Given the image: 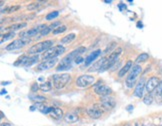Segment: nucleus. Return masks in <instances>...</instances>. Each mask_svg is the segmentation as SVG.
<instances>
[{"mask_svg": "<svg viewBox=\"0 0 162 126\" xmlns=\"http://www.w3.org/2000/svg\"><path fill=\"white\" fill-rule=\"evenodd\" d=\"M160 79L157 77V76H152L150 77L146 82V85H145V89L148 93H151L152 91H154L157 88L158 84L160 83Z\"/></svg>", "mask_w": 162, "mask_h": 126, "instance_id": "obj_8", "label": "nucleus"}, {"mask_svg": "<svg viewBox=\"0 0 162 126\" xmlns=\"http://www.w3.org/2000/svg\"><path fill=\"white\" fill-rule=\"evenodd\" d=\"M155 90H156L157 95H161V93H162V81H160V83L158 84V86H157V88L155 89Z\"/></svg>", "mask_w": 162, "mask_h": 126, "instance_id": "obj_37", "label": "nucleus"}, {"mask_svg": "<svg viewBox=\"0 0 162 126\" xmlns=\"http://www.w3.org/2000/svg\"><path fill=\"white\" fill-rule=\"evenodd\" d=\"M151 126H155V125H153V124H152V125Z\"/></svg>", "mask_w": 162, "mask_h": 126, "instance_id": "obj_50", "label": "nucleus"}, {"mask_svg": "<svg viewBox=\"0 0 162 126\" xmlns=\"http://www.w3.org/2000/svg\"><path fill=\"white\" fill-rule=\"evenodd\" d=\"M160 96H161V97H162V93H161V95H160Z\"/></svg>", "mask_w": 162, "mask_h": 126, "instance_id": "obj_51", "label": "nucleus"}, {"mask_svg": "<svg viewBox=\"0 0 162 126\" xmlns=\"http://www.w3.org/2000/svg\"><path fill=\"white\" fill-rule=\"evenodd\" d=\"M83 61H85V59L83 58V57H81V56H79V57H77L75 59V62L77 63V64H79V63H81V62H83Z\"/></svg>", "mask_w": 162, "mask_h": 126, "instance_id": "obj_39", "label": "nucleus"}, {"mask_svg": "<svg viewBox=\"0 0 162 126\" xmlns=\"http://www.w3.org/2000/svg\"><path fill=\"white\" fill-rule=\"evenodd\" d=\"M105 2H106V3H111L112 1L111 0H105Z\"/></svg>", "mask_w": 162, "mask_h": 126, "instance_id": "obj_46", "label": "nucleus"}, {"mask_svg": "<svg viewBox=\"0 0 162 126\" xmlns=\"http://www.w3.org/2000/svg\"><path fill=\"white\" fill-rule=\"evenodd\" d=\"M105 61H106V58H102V59H100L98 62L94 63L93 66H92V69H90V71H100V69L102 68V66L104 65Z\"/></svg>", "mask_w": 162, "mask_h": 126, "instance_id": "obj_19", "label": "nucleus"}, {"mask_svg": "<svg viewBox=\"0 0 162 126\" xmlns=\"http://www.w3.org/2000/svg\"><path fill=\"white\" fill-rule=\"evenodd\" d=\"M43 28H45V25H39L37 26V27H34V28L26 31V32L20 33V37H22V38H28L29 39V37H31V36H35L37 33H40Z\"/></svg>", "mask_w": 162, "mask_h": 126, "instance_id": "obj_11", "label": "nucleus"}, {"mask_svg": "<svg viewBox=\"0 0 162 126\" xmlns=\"http://www.w3.org/2000/svg\"><path fill=\"white\" fill-rule=\"evenodd\" d=\"M40 89L42 91H50L52 89V83L49 82V81H47V82H44V83H42L40 84Z\"/></svg>", "mask_w": 162, "mask_h": 126, "instance_id": "obj_26", "label": "nucleus"}, {"mask_svg": "<svg viewBox=\"0 0 162 126\" xmlns=\"http://www.w3.org/2000/svg\"><path fill=\"white\" fill-rule=\"evenodd\" d=\"M64 120L67 123H75L78 121V115H76L74 113H67L64 116Z\"/></svg>", "mask_w": 162, "mask_h": 126, "instance_id": "obj_18", "label": "nucleus"}, {"mask_svg": "<svg viewBox=\"0 0 162 126\" xmlns=\"http://www.w3.org/2000/svg\"><path fill=\"white\" fill-rule=\"evenodd\" d=\"M29 59V57H27V56H21L20 58L18 59V60L16 61V62H14V65L15 66H20V65H24L25 66L26 62H27V60Z\"/></svg>", "mask_w": 162, "mask_h": 126, "instance_id": "obj_23", "label": "nucleus"}, {"mask_svg": "<svg viewBox=\"0 0 162 126\" xmlns=\"http://www.w3.org/2000/svg\"><path fill=\"white\" fill-rule=\"evenodd\" d=\"M57 62H58V59H57V58L47 59V60H44L43 62H41L37 68H38V70H40V71L48 70V69H50L52 67H54Z\"/></svg>", "mask_w": 162, "mask_h": 126, "instance_id": "obj_9", "label": "nucleus"}, {"mask_svg": "<svg viewBox=\"0 0 162 126\" xmlns=\"http://www.w3.org/2000/svg\"><path fill=\"white\" fill-rule=\"evenodd\" d=\"M87 113H88V115L90 116L91 118H93V119H98V118L101 117V115H102L101 109L97 108V105L88 108V109H87Z\"/></svg>", "mask_w": 162, "mask_h": 126, "instance_id": "obj_14", "label": "nucleus"}, {"mask_svg": "<svg viewBox=\"0 0 162 126\" xmlns=\"http://www.w3.org/2000/svg\"><path fill=\"white\" fill-rule=\"evenodd\" d=\"M50 115L55 118V119H61L63 117V112L60 108H57V107H51V111H50Z\"/></svg>", "mask_w": 162, "mask_h": 126, "instance_id": "obj_17", "label": "nucleus"}, {"mask_svg": "<svg viewBox=\"0 0 162 126\" xmlns=\"http://www.w3.org/2000/svg\"><path fill=\"white\" fill-rule=\"evenodd\" d=\"M53 44L54 43H53L52 40L42 41V42H39V43H37V44L33 45L32 47H30L29 50H28V53L34 55V54H38V53H41V52H44V51L49 50Z\"/></svg>", "mask_w": 162, "mask_h": 126, "instance_id": "obj_1", "label": "nucleus"}, {"mask_svg": "<svg viewBox=\"0 0 162 126\" xmlns=\"http://www.w3.org/2000/svg\"><path fill=\"white\" fill-rule=\"evenodd\" d=\"M1 126H11V124L6 122V123H1Z\"/></svg>", "mask_w": 162, "mask_h": 126, "instance_id": "obj_43", "label": "nucleus"}, {"mask_svg": "<svg viewBox=\"0 0 162 126\" xmlns=\"http://www.w3.org/2000/svg\"><path fill=\"white\" fill-rule=\"evenodd\" d=\"M142 126H146V125H142Z\"/></svg>", "mask_w": 162, "mask_h": 126, "instance_id": "obj_52", "label": "nucleus"}, {"mask_svg": "<svg viewBox=\"0 0 162 126\" xmlns=\"http://www.w3.org/2000/svg\"><path fill=\"white\" fill-rule=\"evenodd\" d=\"M65 52V48L62 45H57V46H53L51 47L49 50H47L43 54V59L44 60H47V59H53V58H56L59 55L63 54Z\"/></svg>", "mask_w": 162, "mask_h": 126, "instance_id": "obj_5", "label": "nucleus"}, {"mask_svg": "<svg viewBox=\"0 0 162 126\" xmlns=\"http://www.w3.org/2000/svg\"><path fill=\"white\" fill-rule=\"evenodd\" d=\"M111 88H109L106 85H99L95 87V93L98 95L102 96V97H105V96H109L111 94Z\"/></svg>", "mask_w": 162, "mask_h": 126, "instance_id": "obj_13", "label": "nucleus"}, {"mask_svg": "<svg viewBox=\"0 0 162 126\" xmlns=\"http://www.w3.org/2000/svg\"><path fill=\"white\" fill-rule=\"evenodd\" d=\"M74 39H75V34L74 33H70V34H68L67 36H64L61 39V43L62 44H68V43L72 42Z\"/></svg>", "mask_w": 162, "mask_h": 126, "instance_id": "obj_21", "label": "nucleus"}, {"mask_svg": "<svg viewBox=\"0 0 162 126\" xmlns=\"http://www.w3.org/2000/svg\"><path fill=\"white\" fill-rule=\"evenodd\" d=\"M58 15H59V11L50 12L49 14H47V16H46V20H48V21L53 20V19H55L56 17H58Z\"/></svg>", "mask_w": 162, "mask_h": 126, "instance_id": "obj_29", "label": "nucleus"}, {"mask_svg": "<svg viewBox=\"0 0 162 126\" xmlns=\"http://www.w3.org/2000/svg\"><path fill=\"white\" fill-rule=\"evenodd\" d=\"M145 85H146V82L144 80V78H141L139 82L137 83L136 87H135V90H134V95L138 97V98H141L143 97V92L145 89Z\"/></svg>", "mask_w": 162, "mask_h": 126, "instance_id": "obj_12", "label": "nucleus"}, {"mask_svg": "<svg viewBox=\"0 0 162 126\" xmlns=\"http://www.w3.org/2000/svg\"><path fill=\"white\" fill-rule=\"evenodd\" d=\"M61 26V22L60 21H57V22H54V23H52L50 26H49V28H50L51 30H55V29H57L58 27H60Z\"/></svg>", "mask_w": 162, "mask_h": 126, "instance_id": "obj_34", "label": "nucleus"}, {"mask_svg": "<svg viewBox=\"0 0 162 126\" xmlns=\"http://www.w3.org/2000/svg\"><path fill=\"white\" fill-rule=\"evenodd\" d=\"M14 37V32H8V33H6V34H2L1 35V40L0 42L1 43H4L5 41L9 40L11 38H13Z\"/></svg>", "mask_w": 162, "mask_h": 126, "instance_id": "obj_24", "label": "nucleus"}, {"mask_svg": "<svg viewBox=\"0 0 162 126\" xmlns=\"http://www.w3.org/2000/svg\"><path fill=\"white\" fill-rule=\"evenodd\" d=\"M41 6L40 2H34V3H31L29 5L27 6V9L28 10H35L37 8H39Z\"/></svg>", "mask_w": 162, "mask_h": 126, "instance_id": "obj_31", "label": "nucleus"}, {"mask_svg": "<svg viewBox=\"0 0 162 126\" xmlns=\"http://www.w3.org/2000/svg\"><path fill=\"white\" fill-rule=\"evenodd\" d=\"M1 117H2V118H3V117H4V113H3V112H2V111H1Z\"/></svg>", "mask_w": 162, "mask_h": 126, "instance_id": "obj_47", "label": "nucleus"}, {"mask_svg": "<svg viewBox=\"0 0 162 126\" xmlns=\"http://www.w3.org/2000/svg\"><path fill=\"white\" fill-rule=\"evenodd\" d=\"M101 54V50H96V51H93L91 54H89V55L86 57V59H85V66H89L91 64L93 61L96 59L97 57H99Z\"/></svg>", "mask_w": 162, "mask_h": 126, "instance_id": "obj_15", "label": "nucleus"}, {"mask_svg": "<svg viewBox=\"0 0 162 126\" xmlns=\"http://www.w3.org/2000/svg\"><path fill=\"white\" fill-rule=\"evenodd\" d=\"M148 59H149V54H147V53H141L136 58L135 62H136V64H138V63H141V62H145Z\"/></svg>", "mask_w": 162, "mask_h": 126, "instance_id": "obj_22", "label": "nucleus"}, {"mask_svg": "<svg viewBox=\"0 0 162 126\" xmlns=\"http://www.w3.org/2000/svg\"><path fill=\"white\" fill-rule=\"evenodd\" d=\"M118 7H119V9H120V10H122V9H124V8L126 9V5H125V4H123V3H120V4L118 5Z\"/></svg>", "mask_w": 162, "mask_h": 126, "instance_id": "obj_40", "label": "nucleus"}, {"mask_svg": "<svg viewBox=\"0 0 162 126\" xmlns=\"http://www.w3.org/2000/svg\"><path fill=\"white\" fill-rule=\"evenodd\" d=\"M116 47V42H111L109 45H107L106 49L104 50V53H109V52H111L113 50V48H115Z\"/></svg>", "mask_w": 162, "mask_h": 126, "instance_id": "obj_32", "label": "nucleus"}, {"mask_svg": "<svg viewBox=\"0 0 162 126\" xmlns=\"http://www.w3.org/2000/svg\"><path fill=\"white\" fill-rule=\"evenodd\" d=\"M27 26V23L26 22H20V23H17V24H13V25L9 26L8 28H6L7 30H11V32L13 30H19V29H22Z\"/></svg>", "mask_w": 162, "mask_h": 126, "instance_id": "obj_20", "label": "nucleus"}, {"mask_svg": "<svg viewBox=\"0 0 162 126\" xmlns=\"http://www.w3.org/2000/svg\"><path fill=\"white\" fill-rule=\"evenodd\" d=\"M95 81V78L91 75H81L76 80V85L78 87H87Z\"/></svg>", "mask_w": 162, "mask_h": 126, "instance_id": "obj_6", "label": "nucleus"}, {"mask_svg": "<svg viewBox=\"0 0 162 126\" xmlns=\"http://www.w3.org/2000/svg\"><path fill=\"white\" fill-rule=\"evenodd\" d=\"M134 126H139V123H137V122L136 123H134Z\"/></svg>", "mask_w": 162, "mask_h": 126, "instance_id": "obj_49", "label": "nucleus"}, {"mask_svg": "<svg viewBox=\"0 0 162 126\" xmlns=\"http://www.w3.org/2000/svg\"><path fill=\"white\" fill-rule=\"evenodd\" d=\"M1 84H2V85H8V84H10V82H9V81H6V82H4V81H3Z\"/></svg>", "mask_w": 162, "mask_h": 126, "instance_id": "obj_44", "label": "nucleus"}, {"mask_svg": "<svg viewBox=\"0 0 162 126\" xmlns=\"http://www.w3.org/2000/svg\"><path fill=\"white\" fill-rule=\"evenodd\" d=\"M143 102L146 105H151L152 102H153V97H152V95L150 93H148L147 95H145L143 97Z\"/></svg>", "mask_w": 162, "mask_h": 126, "instance_id": "obj_27", "label": "nucleus"}, {"mask_svg": "<svg viewBox=\"0 0 162 126\" xmlns=\"http://www.w3.org/2000/svg\"><path fill=\"white\" fill-rule=\"evenodd\" d=\"M122 52V48H117V50L113 51L111 54L109 55V57L106 59V61H105V63H104V65L102 66V68L100 69V71L99 72H103V71L107 70V69H109L111 66H113L115 63H116V61L118 60V57H119V55L121 54Z\"/></svg>", "mask_w": 162, "mask_h": 126, "instance_id": "obj_4", "label": "nucleus"}, {"mask_svg": "<svg viewBox=\"0 0 162 126\" xmlns=\"http://www.w3.org/2000/svg\"><path fill=\"white\" fill-rule=\"evenodd\" d=\"M6 93H7V91H6L5 89H2V90H1V95H4Z\"/></svg>", "mask_w": 162, "mask_h": 126, "instance_id": "obj_45", "label": "nucleus"}, {"mask_svg": "<svg viewBox=\"0 0 162 126\" xmlns=\"http://www.w3.org/2000/svg\"><path fill=\"white\" fill-rule=\"evenodd\" d=\"M137 27H138V28H142V27H143V24L141 23V21H138V22H137Z\"/></svg>", "mask_w": 162, "mask_h": 126, "instance_id": "obj_41", "label": "nucleus"}, {"mask_svg": "<svg viewBox=\"0 0 162 126\" xmlns=\"http://www.w3.org/2000/svg\"><path fill=\"white\" fill-rule=\"evenodd\" d=\"M66 29H67V27L65 25H61L60 27H58L57 29L55 30H53V34L56 35V34H60V33H63V32H65Z\"/></svg>", "mask_w": 162, "mask_h": 126, "instance_id": "obj_30", "label": "nucleus"}, {"mask_svg": "<svg viewBox=\"0 0 162 126\" xmlns=\"http://www.w3.org/2000/svg\"><path fill=\"white\" fill-rule=\"evenodd\" d=\"M133 108H134V107H133V105H128V106H127L126 109H127V111H131Z\"/></svg>", "mask_w": 162, "mask_h": 126, "instance_id": "obj_42", "label": "nucleus"}, {"mask_svg": "<svg viewBox=\"0 0 162 126\" xmlns=\"http://www.w3.org/2000/svg\"><path fill=\"white\" fill-rule=\"evenodd\" d=\"M37 61H38V56L37 55H34V56H32V57H30L28 60H27V62H26V64L25 66H31V65H33V64H35V63H37Z\"/></svg>", "mask_w": 162, "mask_h": 126, "instance_id": "obj_28", "label": "nucleus"}, {"mask_svg": "<svg viewBox=\"0 0 162 126\" xmlns=\"http://www.w3.org/2000/svg\"><path fill=\"white\" fill-rule=\"evenodd\" d=\"M20 9V6L17 5V6H11L8 8V11H7V13H13V12H15V11L19 10Z\"/></svg>", "mask_w": 162, "mask_h": 126, "instance_id": "obj_35", "label": "nucleus"}, {"mask_svg": "<svg viewBox=\"0 0 162 126\" xmlns=\"http://www.w3.org/2000/svg\"><path fill=\"white\" fill-rule=\"evenodd\" d=\"M141 72H142L141 66L138 65V64L133 65V67L131 68V71H130V73H129V75L127 76V78H126L127 87H129V88L133 87V85H134L135 82H136V79L138 78V76L141 74Z\"/></svg>", "mask_w": 162, "mask_h": 126, "instance_id": "obj_3", "label": "nucleus"}, {"mask_svg": "<svg viewBox=\"0 0 162 126\" xmlns=\"http://www.w3.org/2000/svg\"><path fill=\"white\" fill-rule=\"evenodd\" d=\"M28 38H20V39H16L13 42H11L10 44L6 46V50L8 51H12V50H16V49H19L21 47H23L24 45H26L28 42H29Z\"/></svg>", "mask_w": 162, "mask_h": 126, "instance_id": "obj_7", "label": "nucleus"}, {"mask_svg": "<svg viewBox=\"0 0 162 126\" xmlns=\"http://www.w3.org/2000/svg\"><path fill=\"white\" fill-rule=\"evenodd\" d=\"M160 126H162V124H161V125H160Z\"/></svg>", "mask_w": 162, "mask_h": 126, "instance_id": "obj_53", "label": "nucleus"}, {"mask_svg": "<svg viewBox=\"0 0 162 126\" xmlns=\"http://www.w3.org/2000/svg\"><path fill=\"white\" fill-rule=\"evenodd\" d=\"M29 98H30L32 101H35L37 103H42L46 100V98L44 96H39V95H29Z\"/></svg>", "mask_w": 162, "mask_h": 126, "instance_id": "obj_25", "label": "nucleus"}, {"mask_svg": "<svg viewBox=\"0 0 162 126\" xmlns=\"http://www.w3.org/2000/svg\"><path fill=\"white\" fill-rule=\"evenodd\" d=\"M100 102H101V105L107 109V110H110L112 108H114L115 107V104H116V102H115V99L114 98H112L110 96H105V97H102L101 99H100Z\"/></svg>", "mask_w": 162, "mask_h": 126, "instance_id": "obj_10", "label": "nucleus"}, {"mask_svg": "<svg viewBox=\"0 0 162 126\" xmlns=\"http://www.w3.org/2000/svg\"><path fill=\"white\" fill-rule=\"evenodd\" d=\"M132 67H133V62H132L131 60H128L126 62V64L122 67L121 69H120V71H119V73H118V76L119 77H123V76L126 74L128 71L131 69Z\"/></svg>", "mask_w": 162, "mask_h": 126, "instance_id": "obj_16", "label": "nucleus"}, {"mask_svg": "<svg viewBox=\"0 0 162 126\" xmlns=\"http://www.w3.org/2000/svg\"><path fill=\"white\" fill-rule=\"evenodd\" d=\"M39 88H40V86L38 85V83H34L33 85L31 86V91H32V92H36Z\"/></svg>", "mask_w": 162, "mask_h": 126, "instance_id": "obj_38", "label": "nucleus"}, {"mask_svg": "<svg viewBox=\"0 0 162 126\" xmlns=\"http://www.w3.org/2000/svg\"><path fill=\"white\" fill-rule=\"evenodd\" d=\"M51 31V29L49 28V26H45V28H43L42 29V31L40 32V35H41V37L42 36H46L49 32Z\"/></svg>", "mask_w": 162, "mask_h": 126, "instance_id": "obj_33", "label": "nucleus"}, {"mask_svg": "<svg viewBox=\"0 0 162 126\" xmlns=\"http://www.w3.org/2000/svg\"><path fill=\"white\" fill-rule=\"evenodd\" d=\"M123 126H132L130 123H127V124H125V125H123Z\"/></svg>", "mask_w": 162, "mask_h": 126, "instance_id": "obj_48", "label": "nucleus"}, {"mask_svg": "<svg viewBox=\"0 0 162 126\" xmlns=\"http://www.w3.org/2000/svg\"><path fill=\"white\" fill-rule=\"evenodd\" d=\"M53 79V84L56 89H62L64 88L71 80V76L67 73L63 74H55L52 76Z\"/></svg>", "mask_w": 162, "mask_h": 126, "instance_id": "obj_2", "label": "nucleus"}, {"mask_svg": "<svg viewBox=\"0 0 162 126\" xmlns=\"http://www.w3.org/2000/svg\"><path fill=\"white\" fill-rule=\"evenodd\" d=\"M68 69H71V66H66V65H59L57 68H56V70L57 71H63V70H68Z\"/></svg>", "mask_w": 162, "mask_h": 126, "instance_id": "obj_36", "label": "nucleus"}]
</instances>
